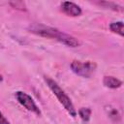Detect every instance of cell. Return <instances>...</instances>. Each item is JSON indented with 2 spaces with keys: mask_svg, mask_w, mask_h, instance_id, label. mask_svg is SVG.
<instances>
[{
  "mask_svg": "<svg viewBox=\"0 0 124 124\" xmlns=\"http://www.w3.org/2000/svg\"><path fill=\"white\" fill-rule=\"evenodd\" d=\"M0 124H10L9 120L4 116V114L0 111Z\"/></svg>",
  "mask_w": 124,
  "mask_h": 124,
  "instance_id": "cell-11",
  "label": "cell"
},
{
  "mask_svg": "<svg viewBox=\"0 0 124 124\" xmlns=\"http://www.w3.org/2000/svg\"><path fill=\"white\" fill-rule=\"evenodd\" d=\"M103 83L106 87L110 88V89H116L122 86V81L118 79L115 77L112 76H106L103 78Z\"/></svg>",
  "mask_w": 124,
  "mask_h": 124,
  "instance_id": "cell-6",
  "label": "cell"
},
{
  "mask_svg": "<svg viewBox=\"0 0 124 124\" xmlns=\"http://www.w3.org/2000/svg\"><path fill=\"white\" fill-rule=\"evenodd\" d=\"M15 96L17 100V102L22 106L24 107L27 110L35 113L36 115H41V110L39 108V107L37 106V104L35 103V101L33 100V98L28 95L27 93L23 92V91H16L15 93Z\"/></svg>",
  "mask_w": 124,
  "mask_h": 124,
  "instance_id": "cell-4",
  "label": "cell"
},
{
  "mask_svg": "<svg viewBox=\"0 0 124 124\" xmlns=\"http://www.w3.org/2000/svg\"><path fill=\"white\" fill-rule=\"evenodd\" d=\"M102 5H105L106 7H108L109 9H112L114 11H119V10H122L121 7H119L118 5H116L115 3H111V2H102L101 3Z\"/></svg>",
  "mask_w": 124,
  "mask_h": 124,
  "instance_id": "cell-10",
  "label": "cell"
},
{
  "mask_svg": "<svg viewBox=\"0 0 124 124\" xmlns=\"http://www.w3.org/2000/svg\"><path fill=\"white\" fill-rule=\"evenodd\" d=\"M2 80H3V77H2V75L0 74V82H1Z\"/></svg>",
  "mask_w": 124,
  "mask_h": 124,
  "instance_id": "cell-12",
  "label": "cell"
},
{
  "mask_svg": "<svg viewBox=\"0 0 124 124\" xmlns=\"http://www.w3.org/2000/svg\"><path fill=\"white\" fill-rule=\"evenodd\" d=\"M108 110V115L110 119H112L113 121L117 122L119 119H120V114L118 112V110L114 108H107Z\"/></svg>",
  "mask_w": 124,
  "mask_h": 124,
  "instance_id": "cell-9",
  "label": "cell"
},
{
  "mask_svg": "<svg viewBox=\"0 0 124 124\" xmlns=\"http://www.w3.org/2000/svg\"><path fill=\"white\" fill-rule=\"evenodd\" d=\"M60 9L65 15L69 16H78L81 15V12H82L78 5L69 1L62 2L60 5Z\"/></svg>",
  "mask_w": 124,
  "mask_h": 124,
  "instance_id": "cell-5",
  "label": "cell"
},
{
  "mask_svg": "<svg viewBox=\"0 0 124 124\" xmlns=\"http://www.w3.org/2000/svg\"><path fill=\"white\" fill-rule=\"evenodd\" d=\"M71 70L78 76L85 78H89L96 71L97 65L92 61H78L74 60L71 63Z\"/></svg>",
  "mask_w": 124,
  "mask_h": 124,
  "instance_id": "cell-3",
  "label": "cell"
},
{
  "mask_svg": "<svg viewBox=\"0 0 124 124\" xmlns=\"http://www.w3.org/2000/svg\"><path fill=\"white\" fill-rule=\"evenodd\" d=\"M79 117L81 118L82 121L84 122H87L89 121L90 117H91V113H92V110L89 108H80L78 111Z\"/></svg>",
  "mask_w": 124,
  "mask_h": 124,
  "instance_id": "cell-8",
  "label": "cell"
},
{
  "mask_svg": "<svg viewBox=\"0 0 124 124\" xmlns=\"http://www.w3.org/2000/svg\"><path fill=\"white\" fill-rule=\"evenodd\" d=\"M28 30L29 32L33 33V34H36L38 36H41V37H44V38H47V39H53V40H56L70 47H77L80 45L79 41L69 35V34H66L54 27H50V26H46V25H44V24H32L28 27Z\"/></svg>",
  "mask_w": 124,
  "mask_h": 124,
  "instance_id": "cell-1",
  "label": "cell"
},
{
  "mask_svg": "<svg viewBox=\"0 0 124 124\" xmlns=\"http://www.w3.org/2000/svg\"><path fill=\"white\" fill-rule=\"evenodd\" d=\"M44 79L46 83V85L48 86V88L51 90V92L55 95V97L57 98V100L59 101V103L64 107V108L67 110V112L73 116V117H76L78 112L74 107V104L72 103L71 99L69 98V96L65 93V91L57 84L56 81H54L52 78H48V77H44Z\"/></svg>",
  "mask_w": 124,
  "mask_h": 124,
  "instance_id": "cell-2",
  "label": "cell"
},
{
  "mask_svg": "<svg viewBox=\"0 0 124 124\" xmlns=\"http://www.w3.org/2000/svg\"><path fill=\"white\" fill-rule=\"evenodd\" d=\"M109 30L121 37L124 36V25L122 21H113L109 24Z\"/></svg>",
  "mask_w": 124,
  "mask_h": 124,
  "instance_id": "cell-7",
  "label": "cell"
}]
</instances>
